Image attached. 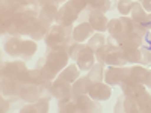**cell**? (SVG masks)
<instances>
[{
    "label": "cell",
    "mask_w": 151,
    "mask_h": 113,
    "mask_svg": "<svg viewBox=\"0 0 151 113\" xmlns=\"http://www.w3.org/2000/svg\"><path fill=\"white\" fill-rule=\"evenodd\" d=\"M20 112L21 113H29V112L30 113H45V112H48V97L40 98L38 101L24 106Z\"/></svg>",
    "instance_id": "e0dca14e"
},
{
    "label": "cell",
    "mask_w": 151,
    "mask_h": 113,
    "mask_svg": "<svg viewBox=\"0 0 151 113\" xmlns=\"http://www.w3.org/2000/svg\"><path fill=\"white\" fill-rule=\"evenodd\" d=\"M44 80H45V79L42 77L41 71L38 69V68H35V69H32V71L27 69V72L24 74V77L21 79L23 83H32V84H40V83H42Z\"/></svg>",
    "instance_id": "7402d4cb"
},
{
    "label": "cell",
    "mask_w": 151,
    "mask_h": 113,
    "mask_svg": "<svg viewBox=\"0 0 151 113\" xmlns=\"http://www.w3.org/2000/svg\"><path fill=\"white\" fill-rule=\"evenodd\" d=\"M92 84V80L88 77H79L73 84H71V91L74 95H82V94H88L89 91V86Z\"/></svg>",
    "instance_id": "d6986e66"
},
{
    "label": "cell",
    "mask_w": 151,
    "mask_h": 113,
    "mask_svg": "<svg viewBox=\"0 0 151 113\" xmlns=\"http://www.w3.org/2000/svg\"><path fill=\"white\" fill-rule=\"evenodd\" d=\"M106 44V38L103 36V33H95L89 38V41H88V47H91L94 51H97L98 48H101L103 45Z\"/></svg>",
    "instance_id": "4316f807"
},
{
    "label": "cell",
    "mask_w": 151,
    "mask_h": 113,
    "mask_svg": "<svg viewBox=\"0 0 151 113\" xmlns=\"http://www.w3.org/2000/svg\"><path fill=\"white\" fill-rule=\"evenodd\" d=\"M21 84H23V82H20V80L2 77V92H3V95H18Z\"/></svg>",
    "instance_id": "ac0fdd59"
},
{
    "label": "cell",
    "mask_w": 151,
    "mask_h": 113,
    "mask_svg": "<svg viewBox=\"0 0 151 113\" xmlns=\"http://www.w3.org/2000/svg\"><path fill=\"white\" fill-rule=\"evenodd\" d=\"M21 47H23V39L20 36H11L9 39L5 42V51L9 56L20 57L21 56Z\"/></svg>",
    "instance_id": "2e32d148"
},
{
    "label": "cell",
    "mask_w": 151,
    "mask_h": 113,
    "mask_svg": "<svg viewBox=\"0 0 151 113\" xmlns=\"http://www.w3.org/2000/svg\"><path fill=\"white\" fill-rule=\"evenodd\" d=\"M142 8L148 12H151V0H144L142 2Z\"/></svg>",
    "instance_id": "d6a6232c"
},
{
    "label": "cell",
    "mask_w": 151,
    "mask_h": 113,
    "mask_svg": "<svg viewBox=\"0 0 151 113\" xmlns=\"http://www.w3.org/2000/svg\"><path fill=\"white\" fill-rule=\"evenodd\" d=\"M139 26L145 27L147 30H151V14H147V17L144 18V21L139 24Z\"/></svg>",
    "instance_id": "1f68e13d"
},
{
    "label": "cell",
    "mask_w": 151,
    "mask_h": 113,
    "mask_svg": "<svg viewBox=\"0 0 151 113\" xmlns=\"http://www.w3.org/2000/svg\"><path fill=\"white\" fill-rule=\"evenodd\" d=\"M6 110H9V106L8 103L5 104V98H2V112H6Z\"/></svg>",
    "instance_id": "836d02e7"
},
{
    "label": "cell",
    "mask_w": 151,
    "mask_h": 113,
    "mask_svg": "<svg viewBox=\"0 0 151 113\" xmlns=\"http://www.w3.org/2000/svg\"><path fill=\"white\" fill-rule=\"evenodd\" d=\"M77 97V107L79 112H100L98 103H95V99H92L88 94L76 95Z\"/></svg>",
    "instance_id": "5bb4252c"
},
{
    "label": "cell",
    "mask_w": 151,
    "mask_h": 113,
    "mask_svg": "<svg viewBox=\"0 0 151 113\" xmlns=\"http://www.w3.org/2000/svg\"><path fill=\"white\" fill-rule=\"evenodd\" d=\"M121 89H122L124 95H129L132 98H137L139 95H142L144 92H147L144 84L134 83V82H122L121 83Z\"/></svg>",
    "instance_id": "9a60e30c"
},
{
    "label": "cell",
    "mask_w": 151,
    "mask_h": 113,
    "mask_svg": "<svg viewBox=\"0 0 151 113\" xmlns=\"http://www.w3.org/2000/svg\"><path fill=\"white\" fill-rule=\"evenodd\" d=\"M50 92H52V95H53L55 98H58V99L64 98V97H68V95L73 94V91H71V83L58 79V80H55V82L52 83V89H50Z\"/></svg>",
    "instance_id": "4fadbf2b"
},
{
    "label": "cell",
    "mask_w": 151,
    "mask_h": 113,
    "mask_svg": "<svg viewBox=\"0 0 151 113\" xmlns=\"http://www.w3.org/2000/svg\"><path fill=\"white\" fill-rule=\"evenodd\" d=\"M58 79L65 80V82H68V83H74L76 80L79 79V69H77V67H76V65H68V67H65L64 69L59 72V77H58Z\"/></svg>",
    "instance_id": "44dd1931"
},
{
    "label": "cell",
    "mask_w": 151,
    "mask_h": 113,
    "mask_svg": "<svg viewBox=\"0 0 151 113\" xmlns=\"http://www.w3.org/2000/svg\"><path fill=\"white\" fill-rule=\"evenodd\" d=\"M88 95L92 99H95V101H106L112 95V87H110V84L103 83V80L92 82V84L89 86V91H88Z\"/></svg>",
    "instance_id": "8992f818"
},
{
    "label": "cell",
    "mask_w": 151,
    "mask_h": 113,
    "mask_svg": "<svg viewBox=\"0 0 151 113\" xmlns=\"http://www.w3.org/2000/svg\"><path fill=\"white\" fill-rule=\"evenodd\" d=\"M59 2H65V0H59Z\"/></svg>",
    "instance_id": "d590c367"
},
{
    "label": "cell",
    "mask_w": 151,
    "mask_h": 113,
    "mask_svg": "<svg viewBox=\"0 0 151 113\" xmlns=\"http://www.w3.org/2000/svg\"><path fill=\"white\" fill-rule=\"evenodd\" d=\"M88 6L104 14V12L110 9V2L109 0H88Z\"/></svg>",
    "instance_id": "83f0119b"
},
{
    "label": "cell",
    "mask_w": 151,
    "mask_h": 113,
    "mask_svg": "<svg viewBox=\"0 0 151 113\" xmlns=\"http://www.w3.org/2000/svg\"><path fill=\"white\" fill-rule=\"evenodd\" d=\"M94 35V29L89 23H80L73 29V41L76 42H83L88 38H91Z\"/></svg>",
    "instance_id": "7c38bea8"
},
{
    "label": "cell",
    "mask_w": 151,
    "mask_h": 113,
    "mask_svg": "<svg viewBox=\"0 0 151 113\" xmlns=\"http://www.w3.org/2000/svg\"><path fill=\"white\" fill-rule=\"evenodd\" d=\"M83 47H85V44H82V42H73V44H68L67 45V50H68V54H70V57L71 59H77V56L80 54V51L83 50Z\"/></svg>",
    "instance_id": "f1b7e54d"
},
{
    "label": "cell",
    "mask_w": 151,
    "mask_h": 113,
    "mask_svg": "<svg viewBox=\"0 0 151 113\" xmlns=\"http://www.w3.org/2000/svg\"><path fill=\"white\" fill-rule=\"evenodd\" d=\"M79 15H80V12L68 2L58 11L55 21H56V24H60V26H71L79 18Z\"/></svg>",
    "instance_id": "277c9868"
},
{
    "label": "cell",
    "mask_w": 151,
    "mask_h": 113,
    "mask_svg": "<svg viewBox=\"0 0 151 113\" xmlns=\"http://www.w3.org/2000/svg\"><path fill=\"white\" fill-rule=\"evenodd\" d=\"M95 59H97L95 57V51H94L91 47L85 45L76 60H77V65H79V69L80 71H89L95 65Z\"/></svg>",
    "instance_id": "ba28073f"
},
{
    "label": "cell",
    "mask_w": 151,
    "mask_h": 113,
    "mask_svg": "<svg viewBox=\"0 0 151 113\" xmlns=\"http://www.w3.org/2000/svg\"><path fill=\"white\" fill-rule=\"evenodd\" d=\"M48 24H45V23H42V21H38V24H36V27H35V30L29 35L32 39H35V41H40V39H42V38H45V35L48 33Z\"/></svg>",
    "instance_id": "d4e9b609"
},
{
    "label": "cell",
    "mask_w": 151,
    "mask_h": 113,
    "mask_svg": "<svg viewBox=\"0 0 151 113\" xmlns=\"http://www.w3.org/2000/svg\"><path fill=\"white\" fill-rule=\"evenodd\" d=\"M150 75V69L144 68V65H134L132 68H129V77L125 79V82H134V83H141L145 84L147 79Z\"/></svg>",
    "instance_id": "8fae6325"
},
{
    "label": "cell",
    "mask_w": 151,
    "mask_h": 113,
    "mask_svg": "<svg viewBox=\"0 0 151 113\" xmlns=\"http://www.w3.org/2000/svg\"><path fill=\"white\" fill-rule=\"evenodd\" d=\"M70 3L77 9L79 12H83L88 8V0H70Z\"/></svg>",
    "instance_id": "4dcf8cb0"
},
{
    "label": "cell",
    "mask_w": 151,
    "mask_h": 113,
    "mask_svg": "<svg viewBox=\"0 0 151 113\" xmlns=\"http://www.w3.org/2000/svg\"><path fill=\"white\" fill-rule=\"evenodd\" d=\"M127 77H129V68H124V67H112L110 65L104 74V80L110 86H115V84L121 86V83L125 82Z\"/></svg>",
    "instance_id": "52a82bcc"
},
{
    "label": "cell",
    "mask_w": 151,
    "mask_h": 113,
    "mask_svg": "<svg viewBox=\"0 0 151 113\" xmlns=\"http://www.w3.org/2000/svg\"><path fill=\"white\" fill-rule=\"evenodd\" d=\"M133 24H134V21L130 17H125V15L121 18H113L109 21L107 30L110 33V38L115 41V44H119L124 39V36L132 30Z\"/></svg>",
    "instance_id": "7a4b0ae2"
},
{
    "label": "cell",
    "mask_w": 151,
    "mask_h": 113,
    "mask_svg": "<svg viewBox=\"0 0 151 113\" xmlns=\"http://www.w3.org/2000/svg\"><path fill=\"white\" fill-rule=\"evenodd\" d=\"M145 86L151 89V71H150V75H148V79H147V83H145Z\"/></svg>",
    "instance_id": "e575fe53"
},
{
    "label": "cell",
    "mask_w": 151,
    "mask_h": 113,
    "mask_svg": "<svg viewBox=\"0 0 151 113\" xmlns=\"http://www.w3.org/2000/svg\"><path fill=\"white\" fill-rule=\"evenodd\" d=\"M104 74H106L104 64H103V62H98V64H95V65L89 69V74H88V77H89L92 82H101Z\"/></svg>",
    "instance_id": "cb8c5ba5"
},
{
    "label": "cell",
    "mask_w": 151,
    "mask_h": 113,
    "mask_svg": "<svg viewBox=\"0 0 151 113\" xmlns=\"http://www.w3.org/2000/svg\"><path fill=\"white\" fill-rule=\"evenodd\" d=\"M27 72V67L24 64V60H14V62H8L3 64L2 67V77H8V79H14V80H20L24 77V74Z\"/></svg>",
    "instance_id": "3957f363"
},
{
    "label": "cell",
    "mask_w": 151,
    "mask_h": 113,
    "mask_svg": "<svg viewBox=\"0 0 151 113\" xmlns=\"http://www.w3.org/2000/svg\"><path fill=\"white\" fill-rule=\"evenodd\" d=\"M36 42L35 41H30V39H23V47H21V59L23 60H27V59H30L33 54H35V51H36Z\"/></svg>",
    "instance_id": "603a6c76"
},
{
    "label": "cell",
    "mask_w": 151,
    "mask_h": 113,
    "mask_svg": "<svg viewBox=\"0 0 151 113\" xmlns=\"http://www.w3.org/2000/svg\"><path fill=\"white\" fill-rule=\"evenodd\" d=\"M18 95L27 103H35L38 101L41 97V91H40V86L38 84H32V83H23L20 87V92Z\"/></svg>",
    "instance_id": "9c48e42d"
},
{
    "label": "cell",
    "mask_w": 151,
    "mask_h": 113,
    "mask_svg": "<svg viewBox=\"0 0 151 113\" xmlns=\"http://www.w3.org/2000/svg\"><path fill=\"white\" fill-rule=\"evenodd\" d=\"M115 112H129V113H139L141 112V107L137 104V101L134 98L129 97V95H124L121 97L116 104H115Z\"/></svg>",
    "instance_id": "30bf717a"
},
{
    "label": "cell",
    "mask_w": 151,
    "mask_h": 113,
    "mask_svg": "<svg viewBox=\"0 0 151 113\" xmlns=\"http://www.w3.org/2000/svg\"><path fill=\"white\" fill-rule=\"evenodd\" d=\"M134 2L133 0H118V11L122 15H129L133 9Z\"/></svg>",
    "instance_id": "f546056e"
},
{
    "label": "cell",
    "mask_w": 151,
    "mask_h": 113,
    "mask_svg": "<svg viewBox=\"0 0 151 113\" xmlns=\"http://www.w3.org/2000/svg\"><path fill=\"white\" fill-rule=\"evenodd\" d=\"M56 14H58L56 6H41V11L38 12V20L45 24H50L56 20Z\"/></svg>",
    "instance_id": "ffe728a7"
},
{
    "label": "cell",
    "mask_w": 151,
    "mask_h": 113,
    "mask_svg": "<svg viewBox=\"0 0 151 113\" xmlns=\"http://www.w3.org/2000/svg\"><path fill=\"white\" fill-rule=\"evenodd\" d=\"M86 12V17H88V23L92 26L94 30L100 32V33H103L104 30H107V24H109V20L106 18V15L103 14V12H100V11H95L92 8L88 6L85 9Z\"/></svg>",
    "instance_id": "5b68a950"
},
{
    "label": "cell",
    "mask_w": 151,
    "mask_h": 113,
    "mask_svg": "<svg viewBox=\"0 0 151 113\" xmlns=\"http://www.w3.org/2000/svg\"><path fill=\"white\" fill-rule=\"evenodd\" d=\"M132 20L136 23V24H141L142 21H144V18L147 17V12H145V9L142 8V5H139V3H136L134 2V5H133V9H132Z\"/></svg>",
    "instance_id": "484cf974"
},
{
    "label": "cell",
    "mask_w": 151,
    "mask_h": 113,
    "mask_svg": "<svg viewBox=\"0 0 151 113\" xmlns=\"http://www.w3.org/2000/svg\"><path fill=\"white\" fill-rule=\"evenodd\" d=\"M73 38V29L71 26H56L50 27L48 33L45 35V44L50 48H56V47H67L68 45V39Z\"/></svg>",
    "instance_id": "6da1fadb"
}]
</instances>
